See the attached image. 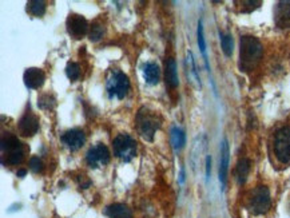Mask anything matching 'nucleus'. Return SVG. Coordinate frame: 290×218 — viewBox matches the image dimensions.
Segmentation results:
<instances>
[{
	"instance_id": "nucleus-13",
	"label": "nucleus",
	"mask_w": 290,
	"mask_h": 218,
	"mask_svg": "<svg viewBox=\"0 0 290 218\" xmlns=\"http://www.w3.org/2000/svg\"><path fill=\"white\" fill-rule=\"evenodd\" d=\"M229 160H230V149H229L228 139L224 138L221 145V162H219V181H221L222 187H225V185H226Z\"/></svg>"
},
{
	"instance_id": "nucleus-22",
	"label": "nucleus",
	"mask_w": 290,
	"mask_h": 218,
	"mask_svg": "<svg viewBox=\"0 0 290 218\" xmlns=\"http://www.w3.org/2000/svg\"><path fill=\"white\" fill-rule=\"evenodd\" d=\"M198 46L202 52V55L205 58V63L206 67L209 69V63H207V55H206V42H205V35H204V26H202V20L198 21Z\"/></svg>"
},
{
	"instance_id": "nucleus-29",
	"label": "nucleus",
	"mask_w": 290,
	"mask_h": 218,
	"mask_svg": "<svg viewBox=\"0 0 290 218\" xmlns=\"http://www.w3.org/2000/svg\"><path fill=\"white\" fill-rule=\"evenodd\" d=\"M210 170H211V157L207 156L206 158V177H210Z\"/></svg>"
},
{
	"instance_id": "nucleus-18",
	"label": "nucleus",
	"mask_w": 290,
	"mask_h": 218,
	"mask_svg": "<svg viewBox=\"0 0 290 218\" xmlns=\"http://www.w3.org/2000/svg\"><path fill=\"white\" fill-rule=\"evenodd\" d=\"M170 139H171V145H173L175 151L183 149V146L186 145V135H185V132H183L181 127H178V126H173V127H171Z\"/></svg>"
},
{
	"instance_id": "nucleus-17",
	"label": "nucleus",
	"mask_w": 290,
	"mask_h": 218,
	"mask_svg": "<svg viewBox=\"0 0 290 218\" xmlns=\"http://www.w3.org/2000/svg\"><path fill=\"white\" fill-rule=\"evenodd\" d=\"M110 218H132V211L123 204H113L106 210Z\"/></svg>"
},
{
	"instance_id": "nucleus-30",
	"label": "nucleus",
	"mask_w": 290,
	"mask_h": 218,
	"mask_svg": "<svg viewBox=\"0 0 290 218\" xmlns=\"http://www.w3.org/2000/svg\"><path fill=\"white\" fill-rule=\"evenodd\" d=\"M183 181H185V169L182 167V170H181V184H182Z\"/></svg>"
},
{
	"instance_id": "nucleus-24",
	"label": "nucleus",
	"mask_w": 290,
	"mask_h": 218,
	"mask_svg": "<svg viewBox=\"0 0 290 218\" xmlns=\"http://www.w3.org/2000/svg\"><path fill=\"white\" fill-rule=\"evenodd\" d=\"M104 34V28L103 26H100L99 23H94L90 27V32H88V36H90L91 42H98L102 39Z\"/></svg>"
},
{
	"instance_id": "nucleus-12",
	"label": "nucleus",
	"mask_w": 290,
	"mask_h": 218,
	"mask_svg": "<svg viewBox=\"0 0 290 218\" xmlns=\"http://www.w3.org/2000/svg\"><path fill=\"white\" fill-rule=\"evenodd\" d=\"M44 79L46 75L40 69L31 67V69L26 70L25 83L28 89H32V90L40 89V87L43 86V83H44Z\"/></svg>"
},
{
	"instance_id": "nucleus-15",
	"label": "nucleus",
	"mask_w": 290,
	"mask_h": 218,
	"mask_svg": "<svg viewBox=\"0 0 290 218\" xmlns=\"http://www.w3.org/2000/svg\"><path fill=\"white\" fill-rule=\"evenodd\" d=\"M143 76H145L146 83L151 84H157L159 82V78H161V70H159V66L155 62H147L143 66Z\"/></svg>"
},
{
	"instance_id": "nucleus-6",
	"label": "nucleus",
	"mask_w": 290,
	"mask_h": 218,
	"mask_svg": "<svg viewBox=\"0 0 290 218\" xmlns=\"http://www.w3.org/2000/svg\"><path fill=\"white\" fill-rule=\"evenodd\" d=\"M272 206L270 191L266 186H257L249 195V209L254 214H265Z\"/></svg>"
},
{
	"instance_id": "nucleus-14",
	"label": "nucleus",
	"mask_w": 290,
	"mask_h": 218,
	"mask_svg": "<svg viewBox=\"0 0 290 218\" xmlns=\"http://www.w3.org/2000/svg\"><path fill=\"white\" fill-rule=\"evenodd\" d=\"M276 25L280 28L290 27V2H278L277 3Z\"/></svg>"
},
{
	"instance_id": "nucleus-11",
	"label": "nucleus",
	"mask_w": 290,
	"mask_h": 218,
	"mask_svg": "<svg viewBox=\"0 0 290 218\" xmlns=\"http://www.w3.org/2000/svg\"><path fill=\"white\" fill-rule=\"evenodd\" d=\"M62 142L70 150H78L86 142V135L79 128H73L62 135Z\"/></svg>"
},
{
	"instance_id": "nucleus-26",
	"label": "nucleus",
	"mask_w": 290,
	"mask_h": 218,
	"mask_svg": "<svg viewBox=\"0 0 290 218\" xmlns=\"http://www.w3.org/2000/svg\"><path fill=\"white\" fill-rule=\"evenodd\" d=\"M38 106L43 110H51L55 106V99L51 95H41L38 101Z\"/></svg>"
},
{
	"instance_id": "nucleus-2",
	"label": "nucleus",
	"mask_w": 290,
	"mask_h": 218,
	"mask_svg": "<svg viewBox=\"0 0 290 218\" xmlns=\"http://www.w3.org/2000/svg\"><path fill=\"white\" fill-rule=\"evenodd\" d=\"M162 123V119L158 113L150 110L147 107H142L135 118V125L142 138L151 142L154 139L157 130H159Z\"/></svg>"
},
{
	"instance_id": "nucleus-27",
	"label": "nucleus",
	"mask_w": 290,
	"mask_h": 218,
	"mask_svg": "<svg viewBox=\"0 0 290 218\" xmlns=\"http://www.w3.org/2000/svg\"><path fill=\"white\" fill-rule=\"evenodd\" d=\"M30 169L34 171V173H40L43 170V162L39 157H32L30 160Z\"/></svg>"
},
{
	"instance_id": "nucleus-21",
	"label": "nucleus",
	"mask_w": 290,
	"mask_h": 218,
	"mask_svg": "<svg viewBox=\"0 0 290 218\" xmlns=\"http://www.w3.org/2000/svg\"><path fill=\"white\" fill-rule=\"evenodd\" d=\"M221 47L226 56H232L233 54V38L230 34H222L221 32Z\"/></svg>"
},
{
	"instance_id": "nucleus-23",
	"label": "nucleus",
	"mask_w": 290,
	"mask_h": 218,
	"mask_svg": "<svg viewBox=\"0 0 290 218\" xmlns=\"http://www.w3.org/2000/svg\"><path fill=\"white\" fill-rule=\"evenodd\" d=\"M187 64H189V73L191 74V78L194 79V82L200 87V82H199V75H198L197 67H195V62H194V56L193 52L187 51Z\"/></svg>"
},
{
	"instance_id": "nucleus-28",
	"label": "nucleus",
	"mask_w": 290,
	"mask_h": 218,
	"mask_svg": "<svg viewBox=\"0 0 290 218\" xmlns=\"http://www.w3.org/2000/svg\"><path fill=\"white\" fill-rule=\"evenodd\" d=\"M259 4H261V2H242V11L243 12H252L253 10H256L257 7H258Z\"/></svg>"
},
{
	"instance_id": "nucleus-8",
	"label": "nucleus",
	"mask_w": 290,
	"mask_h": 218,
	"mask_svg": "<svg viewBox=\"0 0 290 218\" xmlns=\"http://www.w3.org/2000/svg\"><path fill=\"white\" fill-rule=\"evenodd\" d=\"M110 150H108L107 146H104L103 143L94 145L93 147H90V150H88L86 154L87 163H88V166L93 167V169H97V167L107 165V163L110 162Z\"/></svg>"
},
{
	"instance_id": "nucleus-16",
	"label": "nucleus",
	"mask_w": 290,
	"mask_h": 218,
	"mask_svg": "<svg viewBox=\"0 0 290 218\" xmlns=\"http://www.w3.org/2000/svg\"><path fill=\"white\" fill-rule=\"evenodd\" d=\"M166 83L169 84V87L171 89H175L178 84H180V80H178V73H176V63L174 60V58H169L167 62H166Z\"/></svg>"
},
{
	"instance_id": "nucleus-3",
	"label": "nucleus",
	"mask_w": 290,
	"mask_h": 218,
	"mask_svg": "<svg viewBox=\"0 0 290 218\" xmlns=\"http://www.w3.org/2000/svg\"><path fill=\"white\" fill-rule=\"evenodd\" d=\"M2 151H3V163L6 165H19L25 158V150L16 135L4 133L2 137Z\"/></svg>"
},
{
	"instance_id": "nucleus-19",
	"label": "nucleus",
	"mask_w": 290,
	"mask_h": 218,
	"mask_svg": "<svg viewBox=\"0 0 290 218\" xmlns=\"http://www.w3.org/2000/svg\"><path fill=\"white\" fill-rule=\"evenodd\" d=\"M27 11L32 16H43L46 14V3L43 0H30L27 3Z\"/></svg>"
},
{
	"instance_id": "nucleus-5",
	"label": "nucleus",
	"mask_w": 290,
	"mask_h": 218,
	"mask_svg": "<svg viewBox=\"0 0 290 218\" xmlns=\"http://www.w3.org/2000/svg\"><path fill=\"white\" fill-rule=\"evenodd\" d=\"M106 90H107L108 97L117 98V99H123L130 91V80L128 76L124 75L122 71L114 69L111 70L106 80Z\"/></svg>"
},
{
	"instance_id": "nucleus-9",
	"label": "nucleus",
	"mask_w": 290,
	"mask_h": 218,
	"mask_svg": "<svg viewBox=\"0 0 290 218\" xmlns=\"http://www.w3.org/2000/svg\"><path fill=\"white\" fill-rule=\"evenodd\" d=\"M67 32H69L74 39H82L87 32H90L88 23L80 15L73 14L70 15L67 19Z\"/></svg>"
},
{
	"instance_id": "nucleus-7",
	"label": "nucleus",
	"mask_w": 290,
	"mask_h": 218,
	"mask_svg": "<svg viewBox=\"0 0 290 218\" xmlns=\"http://www.w3.org/2000/svg\"><path fill=\"white\" fill-rule=\"evenodd\" d=\"M113 146H114L115 157L123 162H130L137 156V142L128 134L118 135Z\"/></svg>"
},
{
	"instance_id": "nucleus-20",
	"label": "nucleus",
	"mask_w": 290,
	"mask_h": 218,
	"mask_svg": "<svg viewBox=\"0 0 290 218\" xmlns=\"http://www.w3.org/2000/svg\"><path fill=\"white\" fill-rule=\"evenodd\" d=\"M249 171H250V161L248 158H242L237 165V180H238L239 185L245 184Z\"/></svg>"
},
{
	"instance_id": "nucleus-1",
	"label": "nucleus",
	"mask_w": 290,
	"mask_h": 218,
	"mask_svg": "<svg viewBox=\"0 0 290 218\" xmlns=\"http://www.w3.org/2000/svg\"><path fill=\"white\" fill-rule=\"evenodd\" d=\"M263 54L262 43L256 36L245 35L239 43V66L242 71H252L258 64Z\"/></svg>"
},
{
	"instance_id": "nucleus-4",
	"label": "nucleus",
	"mask_w": 290,
	"mask_h": 218,
	"mask_svg": "<svg viewBox=\"0 0 290 218\" xmlns=\"http://www.w3.org/2000/svg\"><path fill=\"white\" fill-rule=\"evenodd\" d=\"M273 152L281 165H290V125L282 126L276 132Z\"/></svg>"
},
{
	"instance_id": "nucleus-10",
	"label": "nucleus",
	"mask_w": 290,
	"mask_h": 218,
	"mask_svg": "<svg viewBox=\"0 0 290 218\" xmlns=\"http://www.w3.org/2000/svg\"><path fill=\"white\" fill-rule=\"evenodd\" d=\"M17 130H19V134L23 135V137H32L39 130L38 118L35 117L34 114H31V113H26L19 121Z\"/></svg>"
},
{
	"instance_id": "nucleus-31",
	"label": "nucleus",
	"mask_w": 290,
	"mask_h": 218,
	"mask_svg": "<svg viewBox=\"0 0 290 218\" xmlns=\"http://www.w3.org/2000/svg\"><path fill=\"white\" fill-rule=\"evenodd\" d=\"M26 176V170L23 169V170H19L17 171V177H25Z\"/></svg>"
},
{
	"instance_id": "nucleus-25",
	"label": "nucleus",
	"mask_w": 290,
	"mask_h": 218,
	"mask_svg": "<svg viewBox=\"0 0 290 218\" xmlns=\"http://www.w3.org/2000/svg\"><path fill=\"white\" fill-rule=\"evenodd\" d=\"M66 74L70 80H76L80 76V67L78 63L70 62L66 67Z\"/></svg>"
}]
</instances>
